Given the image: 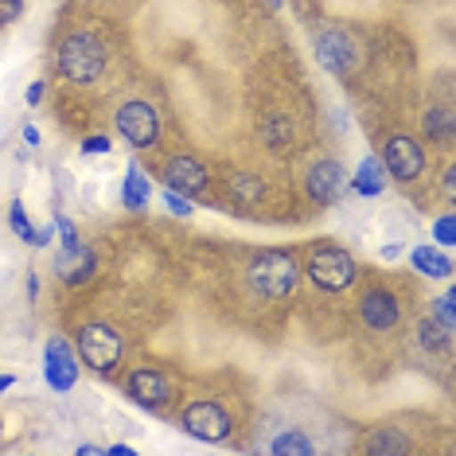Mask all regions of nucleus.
<instances>
[{
	"instance_id": "nucleus-22",
	"label": "nucleus",
	"mask_w": 456,
	"mask_h": 456,
	"mask_svg": "<svg viewBox=\"0 0 456 456\" xmlns=\"http://www.w3.org/2000/svg\"><path fill=\"white\" fill-rule=\"evenodd\" d=\"M269 452L273 456H308V452H316V444L305 429H285L269 441Z\"/></svg>"
},
{
	"instance_id": "nucleus-41",
	"label": "nucleus",
	"mask_w": 456,
	"mask_h": 456,
	"mask_svg": "<svg viewBox=\"0 0 456 456\" xmlns=\"http://www.w3.org/2000/svg\"><path fill=\"white\" fill-rule=\"evenodd\" d=\"M0 429H4V421H0Z\"/></svg>"
},
{
	"instance_id": "nucleus-37",
	"label": "nucleus",
	"mask_w": 456,
	"mask_h": 456,
	"mask_svg": "<svg viewBox=\"0 0 456 456\" xmlns=\"http://www.w3.org/2000/svg\"><path fill=\"white\" fill-rule=\"evenodd\" d=\"M24 144H32V149L39 144V129L36 126H24Z\"/></svg>"
},
{
	"instance_id": "nucleus-9",
	"label": "nucleus",
	"mask_w": 456,
	"mask_h": 456,
	"mask_svg": "<svg viewBox=\"0 0 456 456\" xmlns=\"http://www.w3.org/2000/svg\"><path fill=\"white\" fill-rule=\"evenodd\" d=\"M355 316L367 331L390 336V331H398L402 320H406V305H402V297L394 293L390 285H367L355 300Z\"/></svg>"
},
{
	"instance_id": "nucleus-16",
	"label": "nucleus",
	"mask_w": 456,
	"mask_h": 456,
	"mask_svg": "<svg viewBox=\"0 0 456 456\" xmlns=\"http://www.w3.org/2000/svg\"><path fill=\"white\" fill-rule=\"evenodd\" d=\"M347 188L355 195H362V200H379V195L390 188V175H387V168H382L379 152H375V157H362L359 160V168L347 175Z\"/></svg>"
},
{
	"instance_id": "nucleus-2",
	"label": "nucleus",
	"mask_w": 456,
	"mask_h": 456,
	"mask_svg": "<svg viewBox=\"0 0 456 456\" xmlns=\"http://www.w3.org/2000/svg\"><path fill=\"white\" fill-rule=\"evenodd\" d=\"M106 67H110V47L90 28H70L55 44V75L70 82V86H94L106 75Z\"/></svg>"
},
{
	"instance_id": "nucleus-34",
	"label": "nucleus",
	"mask_w": 456,
	"mask_h": 456,
	"mask_svg": "<svg viewBox=\"0 0 456 456\" xmlns=\"http://www.w3.org/2000/svg\"><path fill=\"white\" fill-rule=\"evenodd\" d=\"M379 254H382V262H398V257H402V242H387Z\"/></svg>"
},
{
	"instance_id": "nucleus-40",
	"label": "nucleus",
	"mask_w": 456,
	"mask_h": 456,
	"mask_svg": "<svg viewBox=\"0 0 456 456\" xmlns=\"http://www.w3.org/2000/svg\"><path fill=\"white\" fill-rule=\"evenodd\" d=\"M269 4H273V8H281V4H285V0H269Z\"/></svg>"
},
{
	"instance_id": "nucleus-35",
	"label": "nucleus",
	"mask_w": 456,
	"mask_h": 456,
	"mask_svg": "<svg viewBox=\"0 0 456 456\" xmlns=\"http://www.w3.org/2000/svg\"><path fill=\"white\" fill-rule=\"evenodd\" d=\"M75 452H78V456H106V444H90V441H86V444H78Z\"/></svg>"
},
{
	"instance_id": "nucleus-18",
	"label": "nucleus",
	"mask_w": 456,
	"mask_h": 456,
	"mask_svg": "<svg viewBox=\"0 0 456 456\" xmlns=\"http://www.w3.org/2000/svg\"><path fill=\"white\" fill-rule=\"evenodd\" d=\"M149 203H152V180H149V172L141 168V160H129L126 180H121V207L133 211V215H141V211H149Z\"/></svg>"
},
{
	"instance_id": "nucleus-11",
	"label": "nucleus",
	"mask_w": 456,
	"mask_h": 456,
	"mask_svg": "<svg viewBox=\"0 0 456 456\" xmlns=\"http://www.w3.org/2000/svg\"><path fill=\"white\" fill-rule=\"evenodd\" d=\"M160 180H164V188L188 195V200H207L211 195V168L195 152H172V157H164Z\"/></svg>"
},
{
	"instance_id": "nucleus-38",
	"label": "nucleus",
	"mask_w": 456,
	"mask_h": 456,
	"mask_svg": "<svg viewBox=\"0 0 456 456\" xmlns=\"http://www.w3.org/2000/svg\"><path fill=\"white\" fill-rule=\"evenodd\" d=\"M28 297H32V300L39 297V277L36 273H28Z\"/></svg>"
},
{
	"instance_id": "nucleus-8",
	"label": "nucleus",
	"mask_w": 456,
	"mask_h": 456,
	"mask_svg": "<svg viewBox=\"0 0 456 456\" xmlns=\"http://www.w3.org/2000/svg\"><path fill=\"white\" fill-rule=\"evenodd\" d=\"M379 160H382V168H387V175L394 183H418L425 175V168H429V152H425V144L413 137V133H402V129L382 141Z\"/></svg>"
},
{
	"instance_id": "nucleus-5",
	"label": "nucleus",
	"mask_w": 456,
	"mask_h": 456,
	"mask_svg": "<svg viewBox=\"0 0 456 456\" xmlns=\"http://www.w3.org/2000/svg\"><path fill=\"white\" fill-rule=\"evenodd\" d=\"M175 425H180V433H188L191 441L203 444H226L234 437V413L226 410L223 398H211V394L183 402L180 413H175Z\"/></svg>"
},
{
	"instance_id": "nucleus-28",
	"label": "nucleus",
	"mask_w": 456,
	"mask_h": 456,
	"mask_svg": "<svg viewBox=\"0 0 456 456\" xmlns=\"http://www.w3.org/2000/svg\"><path fill=\"white\" fill-rule=\"evenodd\" d=\"M110 149H113V141L106 137V133H90V137H82V144H78L82 157H106Z\"/></svg>"
},
{
	"instance_id": "nucleus-24",
	"label": "nucleus",
	"mask_w": 456,
	"mask_h": 456,
	"mask_svg": "<svg viewBox=\"0 0 456 456\" xmlns=\"http://www.w3.org/2000/svg\"><path fill=\"white\" fill-rule=\"evenodd\" d=\"M8 226H12V234L20 238V242L36 246V231H39V226L28 219V211H24V203H20V200H12V207H8Z\"/></svg>"
},
{
	"instance_id": "nucleus-1",
	"label": "nucleus",
	"mask_w": 456,
	"mask_h": 456,
	"mask_svg": "<svg viewBox=\"0 0 456 456\" xmlns=\"http://www.w3.org/2000/svg\"><path fill=\"white\" fill-rule=\"evenodd\" d=\"M242 277H246V289L257 300L281 305L300 285V257L293 250H281V246H265V250H254L246 257Z\"/></svg>"
},
{
	"instance_id": "nucleus-33",
	"label": "nucleus",
	"mask_w": 456,
	"mask_h": 456,
	"mask_svg": "<svg viewBox=\"0 0 456 456\" xmlns=\"http://www.w3.org/2000/svg\"><path fill=\"white\" fill-rule=\"evenodd\" d=\"M441 188H444V200H449V203H456V172H452V168H449V172H444Z\"/></svg>"
},
{
	"instance_id": "nucleus-12",
	"label": "nucleus",
	"mask_w": 456,
	"mask_h": 456,
	"mask_svg": "<svg viewBox=\"0 0 456 456\" xmlns=\"http://www.w3.org/2000/svg\"><path fill=\"white\" fill-rule=\"evenodd\" d=\"M305 200L313 207H336L347 191V168L336 157H320L305 168Z\"/></svg>"
},
{
	"instance_id": "nucleus-23",
	"label": "nucleus",
	"mask_w": 456,
	"mask_h": 456,
	"mask_svg": "<svg viewBox=\"0 0 456 456\" xmlns=\"http://www.w3.org/2000/svg\"><path fill=\"white\" fill-rule=\"evenodd\" d=\"M262 137L273 144V149H289V144H293V126H289V118H281V113H269L262 121Z\"/></svg>"
},
{
	"instance_id": "nucleus-3",
	"label": "nucleus",
	"mask_w": 456,
	"mask_h": 456,
	"mask_svg": "<svg viewBox=\"0 0 456 456\" xmlns=\"http://www.w3.org/2000/svg\"><path fill=\"white\" fill-rule=\"evenodd\" d=\"M300 273H305L308 281L320 289V293L339 297V293H347V289H355V281H359V257L351 254L344 242H336V238H316V242L308 246Z\"/></svg>"
},
{
	"instance_id": "nucleus-20",
	"label": "nucleus",
	"mask_w": 456,
	"mask_h": 456,
	"mask_svg": "<svg viewBox=\"0 0 456 456\" xmlns=\"http://www.w3.org/2000/svg\"><path fill=\"white\" fill-rule=\"evenodd\" d=\"M362 452L375 456H398V452H413V441L406 437V429H394V425H382V429H370L362 437Z\"/></svg>"
},
{
	"instance_id": "nucleus-36",
	"label": "nucleus",
	"mask_w": 456,
	"mask_h": 456,
	"mask_svg": "<svg viewBox=\"0 0 456 456\" xmlns=\"http://www.w3.org/2000/svg\"><path fill=\"white\" fill-rule=\"evenodd\" d=\"M106 456H133V444H106Z\"/></svg>"
},
{
	"instance_id": "nucleus-32",
	"label": "nucleus",
	"mask_w": 456,
	"mask_h": 456,
	"mask_svg": "<svg viewBox=\"0 0 456 456\" xmlns=\"http://www.w3.org/2000/svg\"><path fill=\"white\" fill-rule=\"evenodd\" d=\"M51 238H55V223L39 226V231H36V250H44V246H51Z\"/></svg>"
},
{
	"instance_id": "nucleus-27",
	"label": "nucleus",
	"mask_w": 456,
	"mask_h": 456,
	"mask_svg": "<svg viewBox=\"0 0 456 456\" xmlns=\"http://www.w3.org/2000/svg\"><path fill=\"white\" fill-rule=\"evenodd\" d=\"M51 223H55V234H59V250H75V246L82 242L78 226H75V223H70V219H67V215H63V211H55V219H51Z\"/></svg>"
},
{
	"instance_id": "nucleus-7",
	"label": "nucleus",
	"mask_w": 456,
	"mask_h": 456,
	"mask_svg": "<svg viewBox=\"0 0 456 456\" xmlns=\"http://www.w3.org/2000/svg\"><path fill=\"white\" fill-rule=\"evenodd\" d=\"M113 126H118V137L126 141L133 152H144V149H157L160 144L164 118L149 98H126L113 110Z\"/></svg>"
},
{
	"instance_id": "nucleus-4",
	"label": "nucleus",
	"mask_w": 456,
	"mask_h": 456,
	"mask_svg": "<svg viewBox=\"0 0 456 456\" xmlns=\"http://www.w3.org/2000/svg\"><path fill=\"white\" fill-rule=\"evenodd\" d=\"M70 344H75V355L86 370L94 375H118L126 367V331L118 324H106V320H86L70 331Z\"/></svg>"
},
{
	"instance_id": "nucleus-21",
	"label": "nucleus",
	"mask_w": 456,
	"mask_h": 456,
	"mask_svg": "<svg viewBox=\"0 0 456 456\" xmlns=\"http://www.w3.org/2000/svg\"><path fill=\"white\" fill-rule=\"evenodd\" d=\"M418 347L429 351V355H441V351L452 347V331L444 328V324H437L433 316H425L421 324H418Z\"/></svg>"
},
{
	"instance_id": "nucleus-10",
	"label": "nucleus",
	"mask_w": 456,
	"mask_h": 456,
	"mask_svg": "<svg viewBox=\"0 0 456 456\" xmlns=\"http://www.w3.org/2000/svg\"><path fill=\"white\" fill-rule=\"evenodd\" d=\"M313 51L320 59V67L336 78H347L359 67V44L344 24H324L313 32Z\"/></svg>"
},
{
	"instance_id": "nucleus-31",
	"label": "nucleus",
	"mask_w": 456,
	"mask_h": 456,
	"mask_svg": "<svg viewBox=\"0 0 456 456\" xmlns=\"http://www.w3.org/2000/svg\"><path fill=\"white\" fill-rule=\"evenodd\" d=\"M44 94H47V82L39 78V82H32V86H28V106H39V102H44Z\"/></svg>"
},
{
	"instance_id": "nucleus-30",
	"label": "nucleus",
	"mask_w": 456,
	"mask_h": 456,
	"mask_svg": "<svg viewBox=\"0 0 456 456\" xmlns=\"http://www.w3.org/2000/svg\"><path fill=\"white\" fill-rule=\"evenodd\" d=\"M20 12H24V0H0V28L20 20Z\"/></svg>"
},
{
	"instance_id": "nucleus-15",
	"label": "nucleus",
	"mask_w": 456,
	"mask_h": 456,
	"mask_svg": "<svg viewBox=\"0 0 456 456\" xmlns=\"http://www.w3.org/2000/svg\"><path fill=\"white\" fill-rule=\"evenodd\" d=\"M223 191H226V200H231L238 211H250V207L265 203L269 180H262V175H254V172H231L223 180Z\"/></svg>"
},
{
	"instance_id": "nucleus-6",
	"label": "nucleus",
	"mask_w": 456,
	"mask_h": 456,
	"mask_svg": "<svg viewBox=\"0 0 456 456\" xmlns=\"http://www.w3.org/2000/svg\"><path fill=\"white\" fill-rule=\"evenodd\" d=\"M121 390H126V398L137 410L157 413V418H164L175 406V379L164 367H157V362H133V367H126Z\"/></svg>"
},
{
	"instance_id": "nucleus-29",
	"label": "nucleus",
	"mask_w": 456,
	"mask_h": 456,
	"mask_svg": "<svg viewBox=\"0 0 456 456\" xmlns=\"http://www.w3.org/2000/svg\"><path fill=\"white\" fill-rule=\"evenodd\" d=\"M164 207H168L172 215H180V219H188V215H195V207L188 195H180V191H172V188H164Z\"/></svg>"
},
{
	"instance_id": "nucleus-25",
	"label": "nucleus",
	"mask_w": 456,
	"mask_h": 456,
	"mask_svg": "<svg viewBox=\"0 0 456 456\" xmlns=\"http://www.w3.org/2000/svg\"><path fill=\"white\" fill-rule=\"evenodd\" d=\"M429 238H433V246H441V250H452L456 246V215L441 211L437 219L429 223Z\"/></svg>"
},
{
	"instance_id": "nucleus-26",
	"label": "nucleus",
	"mask_w": 456,
	"mask_h": 456,
	"mask_svg": "<svg viewBox=\"0 0 456 456\" xmlns=\"http://www.w3.org/2000/svg\"><path fill=\"white\" fill-rule=\"evenodd\" d=\"M429 316L437 320V324H444L449 331H456V293H452V289H444V293L433 300V313Z\"/></svg>"
},
{
	"instance_id": "nucleus-13",
	"label": "nucleus",
	"mask_w": 456,
	"mask_h": 456,
	"mask_svg": "<svg viewBox=\"0 0 456 456\" xmlns=\"http://www.w3.org/2000/svg\"><path fill=\"white\" fill-rule=\"evenodd\" d=\"M82 375V362L75 355V344L67 336H51L44 344V382L55 394H70L78 387Z\"/></svg>"
},
{
	"instance_id": "nucleus-19",
	"label": "nucleus",
	"mask_w": 456,
	"mask_h": 456,
	"mask_svg": "<svg viewBox=\"0 0 456 456\" xmlns=\"http://www.w3.org/2000/svg\"><path fill=\"white\" fill-rule=\"evenodd\" d=\"M421 137L437 149H452L456 126H452V110L449 106H429L421 113Z\"/></svg>"
},
{
	"instance_id": "nucleus-39",
	"label": "nucleus",
	"mask_w": 456,
	"mask_h": 456,
	"mask_svg": "<svg viewBox=\"0 0 456 456\" xmlns=\"http://www.w3.org/2000/svg\"><path fill=\"white\" fill-rule=\"evenodd\" d=\"M16 387V375H0V394H8Z\"/></svg>"
},
{
	"instance_id": "nucleus-17",
	"label": "nucleus",
	"mask_w": 456,
	"mask_h": 456,
	"mask_svg": "<svg viewBox=\"0 0 456 456\" xmlns=\"http://www.w3.org/2000/svg\"><path fill=\"white\" fill-rule=\"evenodd\" d=\"M410 265H413V273L429 277V281H449L452 269H456L449 250H441V246H433V242L413 246V250H410Z\"/></svg>"
},
{
	"instance_id": "nucleus-14",
	"label": "nucleus",
	"mask_w": 456,
	"mask_h": 456,
	"mask_svg": "<svg viewBox=\"0 0 456 456\" xmlns=\"http://www.w3.org/2000/svg\"><path fill=\"white\" fill-rule=\"evenodd\" d=\"M94 273H98V254H94V246L90 242H78L75 250H59L55 254V277L63 285L82 289V285L94 281Z\"/></svg>"
}]
</instances>
